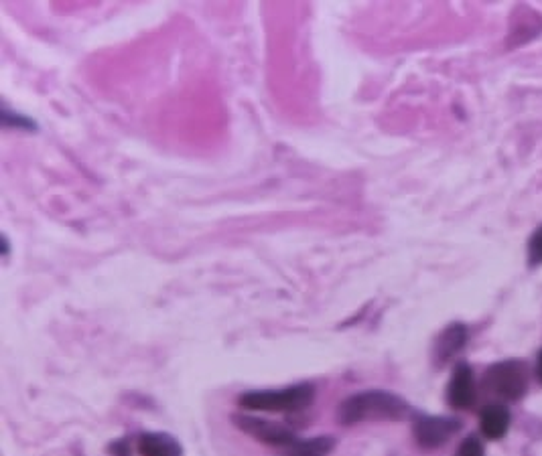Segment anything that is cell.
Segmentation results:
<instances>
[{
	"instance_id": "cell-13",
	"label": "cell",
	"mask_w": 542,
	"mask_h": 456,
	"mask_svg": "<svg viewBox=\"0 0 542 456\" xmlns=\"http://www.w3.org/2000/svg\"><path fill=\"white\" fill-rule=\"evenodd\" d=\"M457 456H486L484 446L476 436H469L463 440V444L457 450Z\"/></svg>"
},
{
	"instance_id": "cell-12",
	"label": "cell",
	"mask_w": 542,
	"mask_h": 456,
	"mask_svg": "<svg viewBox=\"0 0 542 456\" xmlns=\"http://www.w3.org/2000/svg\"><path fill=\"white\" fill-rule=\"evenodd\" d=\"M528 262L530 266L542 264V225L536 227V232L528 240Z\"/></svg>"
},
{
	"instance_id": "cell-2",
	"label": "cell",
	"mask_w": 542,
	"mask_h": 456,
	"mask_svg": "<svg viewBox=\"0 0 542 456\" xmlns=\"http://www.w3.org/2000/svg\"><path fill=\"white\" fill-rule=\"evenodd\" d=\"M315 386L297 384L283 390H254L238 398L240 408L252 412H299L313 404Z\"/></svg>"
},
{
	"instance_id": "cell-11",
	"label": "cell",
	"mask_w": 542,
	"mask_h": 456,
	"mask_svg": "<svg viewBox=\"0 0 542 456\" xmlns=\"http://www.w3.org/2000/svg\"><path fill=\"white\" fill-rule=\"evenodd\" d=\"M0 120H3L5 128H17V130H37V122L31 120L29 116H23L19 112H11L9 106H3V114H0Z\"/></svg>"
},
{
	"instance_id": "cell-3",
	"label": "cell",
	"mask_w": 542,
	"mask_h": 456,
	"mask_svg": "<svg viewBox=\"0 0 542 456\" xmlns=\"http://www.w3.org/2000/svg\"><path fill=\"white\" fill-rule=\"evenodd\" d=\"M528 386V369L526 363L518 359H508L494 363L484 377V388L508 402L520 400Z\"/></svg>"
},
{
	"instance_id": "cell-15",
	"label": "cell",
	"mask_w": 542,
	"mask_h": 456,
	"mask_svg": "<svg viewBox=\"0 0 542 456\" xmlns=\"http://www.w3.org/2000/svg\"><path fill=\"white\" fill-rule=\"evenodd\" d=\"M536 375H538V379H540V382H542V351L538 353V365H536Z\"/></svg>"
},
{
	"instance_id": "cell-5",
	"label": "cell",
	"mask_w": 542,
	"mask_h": 456,
	"mask_svg": "<svg viewBox=\"0 0 542 456\" xmlns=\"http://www.w3.org/2000/svg\"><path fill=\"white\" fill-rule=\"evenodd\" d=\"M461 424L453 418L445 416H425L419 414L413 422L415 438L425 448H437L443 446L455 432H459Z\"/></svg>"
},
{
	"instance_id": "cell-4",
	"label": "cell",
	"mask_w": 542,
	"mask_h": 456,
	"mask_svg": "<svg viewBox=\"0 0 542 456\" xmlns=\"http://www.w3.org/2000/svg\"><path fill=\"white\" fill-rule=\"evenodd\" d=\"M232 422L238 430L246 432L248 436L256 438L258 442L270 444V446H279V448H293L301 438L287 426L277 424V422H268L262 418L246 416V414H236L232 416Z\"/></svg>"
},
{
	"instance_id": "cell-10",
	"label": "cell",
	"mask_w": 542,
	"mask_h": 456,
	"mask_svg": "<svg viewBox=\"0 0 542 456\" xmlns=\"http://www.w3.org/2000/svg\"><path fill=\"white\" fill-rule=\"evenodd\" d=\"M335 446L331 436H317L309 440H299L287 456H327Z\"/></svg>"
},
{
	"instance_id": "cell-14",
	"label": "cell",
	"mask_w": 542,
	"mask_h": 456,
	"mask_svg": "<svg viewBox=\"0 0 542 456\" xmlns=\"http://www.w3.org/2000/svg\"><path fill=\"white\" fill-rule=\"evenodd\" d=\"M110 452L114 456H130V448H128L126 440H116L114 444H110Z\"/></svg>"
},
{
	"instance_id": "cell-1",
	"label": "cell",
	"mask_w": 542,
	"mask_h": 456,
	"mask_svg": "<svg viewBox=\"0 0 542 456\" xmlns=\"http://www.w3.org/2000/svg\"><path fill=\"white\" fill-rule=\"evenodd\" d=\"M411 414V406L400 396L384 390H368L350 396L337 408V420L346 426L366 420H402Z\"/></svg>"
},
{
	"instance_id": "cell-8",
	"label": "cell",
	"mask_w": 542,
	"mask_h": 456,
	"mask_svg": "<svg viewBox=\"0 0 542 456\" xmlns=\"http://www.w3.org/2000/svg\"><path fill=\"white\" fill-rule=\"evenodd\" d=\"M141 456H183L179 440L167 432H147L139 438Z\"/></svg>"
},
{
	"instance_id": "cell-7",
	"label": "cell",
	"mask_w": 542,
	"mask_h": 456,
	"mask_svg": "<svg viewBox=\"0 0 542 456\" xmlns=\"http://www.w3.org/2000/svg\"><path fill=\"white\" fill-rule=\"evenodd\" d=\"M467 341V329L463 325H449L437 339L433 349V359L437 365H445L453 359Z\"/></svg>"
},
{
	"instance_id": "cell-6",
	"label": "cell",
	"mask_w": 542,
	"mask_h": 456,
	"mask_svg": "<svg viewBox=\"0 0 542 456\" xmlns=\"http://www.w3.org/2000/svg\"><path fill=\"white\" fill-rule=\"evenodd\" d=\"M447 402L453 408L465 410L476 402V382H473V371L467 363H457L447 386Z\"/></svg>"
},
{
	"instance_id": "cell-9",
	"label": "cell",
	"mask_w": 542,
	"mask_h": 456,
	"mask_svg": "<svg viewBox=\"0 0 542 456\" xmlns=\"http://www.w3.org/2000/svg\"><path fill=\"white\" fill-rule=\"evenodd\" d=\"M480 426H482V432L486 438L500 440L510 428V412L500 404L486 406L482 412V418H480Z\"/></svg>"
}]
</instances>
